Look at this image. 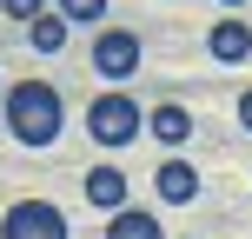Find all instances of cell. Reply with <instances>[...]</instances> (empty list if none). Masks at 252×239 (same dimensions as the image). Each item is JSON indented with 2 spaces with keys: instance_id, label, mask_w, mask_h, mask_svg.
<instances>
[{
  "instance_id": "1",
  "label": "cell",
  "mask_w": 252,
  "mask_h": 239,
  "mask_svg": "<svg viewBox=\"0 0 252 239\" xmlns=\"http://www.w3.org/2000/svg\"><path fill=\"white\" fill-rule=\"evenodd\" d=\"M60 93H53V80H20V87L7 93V133L20 139V146H53L60 139Z\"/></svg>"
},
{
  "instance_id": "2",
  "label": "cell",
  "mask_w": 252,
  "mask_h": 239,
  "mask_svg": "<svg viewBox=\"0 0 252 239\" xmlns=\"http://www.w3.org/2000/svg\"><path fill=\"white\" fill-rule=\"evenodd\" d=\"M87 133L100 139V146H126V139H139L146 133V113H139V100L133 93H93L87 100Z\"/></svg>"
},
{
  "instance_id": "3",
  "label": "cell",
  "mask_w": 252,
  "mask_h": 239,
  "mask_svg": "<svg viewBox=\"0 0 252 239\" xmlns=\"http://www.w3.org/2000/svg\"><path fill=\"white\" fill-rule=\"evenodd\" d=\"M0 239H66V213L53 200H13L0 213Z\"/></svg>"
},
{
  "instance_id": "4",
  "label": "cell",
  "mask_w": 252,
  "mask_h": 239,
  "mask_svg": "<svg viewBox=\"0 0 252 239\" xmlns=\"http://www.w3.org/2000/svg\"><path fill=\"white\" fill-rule=\"evenodd\" d=\"M139 53H146V47H139V34H126V27H106V34L93 40V67H100L106 80H126L139 67Z\"/></svg>"
},
{
  "instance_id": "5",
  "label": "cell",
  "mask_w": 252,
  "mask_h": 239,
  "mask_svg": "<svg viewBox=\"0 0 252 239\" xmlns=\"http://www.w3.org/2000/svg\"><path fill=\"white\" fill-rule=\"evenodd\" d=\"M206 53H213L219 67H239L246 53H252V27L239 20V13H226V20H213V27H206Z\"/></svg>"
},
{
  "instance_id": "6",
  "label": "cell",
  "mask_w": 252,
  "mask_h": 239,
  "mask_svg": "<svg viewBox=\"0 0 252 239\" xmlns=\"http://www.w3.org/2000/svg\"><path fill=\"white\" fill-rule=\"evenodd\" d=\"M153 186H159L166 206H186L192 193H199V166H192V160H166L159 173H153Z\"/></svg>"
},
{
  "instance_id": "7",
  "label": "cell",
  "mask_w": 252,
  "mask_h": 239,
  "mask_svg": "<svg viewBox=\"0 0 252 239\" xmlns=\"http://www.w3.org/2000/svg\"><path fill=\"white\" fill-rule=\"evenodd\" d=\"M146 133L159 139V146H186V139H192V113H186L179 100H166V106L146 113Z\"/></svg>"
},
{
  "instance_id": "8",
  "label": "cell",
  "mask_w": 252,
  "mask_h": 239,
  "mask_svg": "<svg viewBox=\"0 0 252 239\" xmlns=\"http://www.w3.org/2000/svg\"><path fill=\"white\" fill-rule=\"evenodd\" d=\"M87 206H100L106 219L126 206V173H120V166H93V173H87Z\"/></svg>"
},
{
  "instance_id": "9",
  "label": "cell",
  "mask_w": 252,
  "mask_h": 239,
  "mask_svg": "<svg viewBox=\"0 0 252 239\" xmlns=\"http://www.w3.org/2000/svg\"><path fill=\"white\" fill-rule=\"evenodd\" d=\"M106 239H166L159 219L146 213V206H120L113 219H106Z\"/></svg>"
},
{
  "instance_id": "10",
  "label": "cell",
  "mask_w": 252,
  "mask_h": 239,
  "mask_svg": "<svg viewBox=\"0 0 252 239\" xmlns=\"http://www.w3.org/2000/svg\"><path fill=\"white\" fill-rule=\"evenodd\" d=\"M27 40H33V53H60V47H66V13H40V20H27Z\"/></svg>"
},
{
  "instance_id": "11",
  "label": "cell",
  "mask_w": 252,
  "mask_h": 239,
  "mask_svg": "<svg viewBox=\"0 0 252 239\" xmlns=\"http://www.w3.org/2000/svg\"><path fill=\"white\" fill-rule=\"evenodd\" d=\"M60 13H66V27H93L106 13V0H60Z\"/></svg>"
},
{
  "instance_id": "12",
  "label": "cell",
  "mask_w": 252,
  "mask_h": 239,
  "mask_svg": "<svg viewBox=\"0 0 252 239\" xmlns=\"http://www.w3.org/2000/svg\"><path fill=\"white\" fill-rule=\"evenodd\" d=\"M0 7H7V13H13V20H20V27H27V20H40V13H47V0H0Z\"/></svg>"
},
{
  "instance_id": "13",
  "label": "cell",
  "mask_w": 252,
  "mask_h": 239,
  "mask_svg": "<svg viewBox=\"0 0 252 239\" xmlns=\"http://www.w3.org/2000/svg\"><path fill=\"white\" fill-rule=\"evenodd\" d=\"M239 126H246V133H252V87L239 93Z\"/></svg>"
},
{
  "instance_id": "14",
  "label": "cell",
  "mask_w": 252,
  "mask_h": 239,
  "mask_svg": "<svg viewBox=\"0 0 252 239\" xmlns=\"http://www.w3.org/2000/svg\"><path fill=\"white\" fill-rule=\"evenodd\" d=\"M219 7H246V0H219Z\"/></svg>"
},
{
  "instance_id": "15",
  "label": "cell",
  "mask_w": 252,
  "mask_h": 239,
  "mask_svg": "<svg viewBox=\"0 0 252 239\" xmlns=\"http://www.w3.org/2000/svg\"><path fill=\"white\" fill-rule=\"evenodd\" d=\"M192 239H199V233H192Z\"/></svg>"
}]
</instances>
